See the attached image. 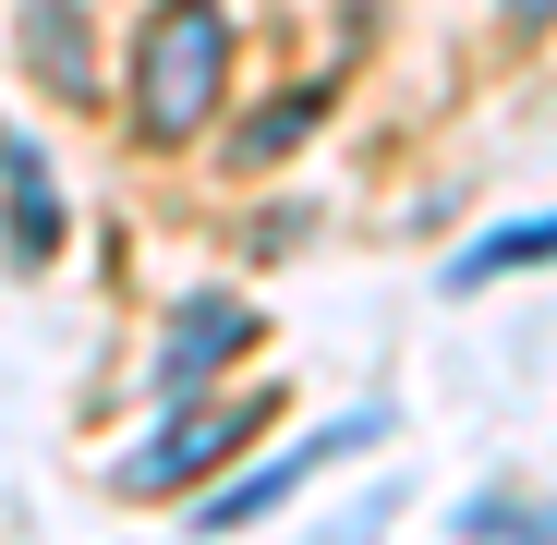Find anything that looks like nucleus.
Returning a JSON list of instances; mask_svg holds the SVG:
<instances>
[{
	"mask_svg": "<svg viewBox=\"0 0 557 545\" xmlns=\"http://www.w3.org/2000/svg\"><path fill=\"white\" fill-rule=\"evenodd\" d=\"M219 85H231V13H146L134 25V122L158 146L207 134Z\"/></svg>",
	"mask_w": 557,
	"mask_h": 545,
	"instance_id": "1",
	"label": "nucleus"
},
{
	"mask_svg": "<svg viewBox=\"0 0 557 545\" xmlns=\"http://www.w3.org/2000/svg\"><path fill=\"white\" fill-rule=\"evenodd\" d=\"M267 436V400L255 388H219L195 412H158L146 448H122V497H195V485H231V461Z\"/></svg>",
	"mask_w": 557,
	"mask_h": 545,
	"instance_id": "2",
	"label": "nucleus"
},
{
	"mask_svg": "<svg viewBox=\"0 0 557 545\" xmlns=\"http://www.w3.org/2000/svg\"><path fill=\"white\" fill-rule=\"evenodd\" d=\"M255 351V304H231V292H182L170 304V327H158V351H146V412H195V400H219V376Z\"/></svg>",
	"mask_w": 557,
	"mask_h": 545,
	"instance_id": "3",
	"label": "nucleus"
},
{
	"mask_svg": "<svg viewBox=\"0 0 557 545\" xmlns=\"http://www.w3.org/2000/svg\"><path fill=\"white\" fill-rule=\"evenodd\" d=\"M376 436H388V412H339V424H304V436H278L267 461H243L231 485H207V497H195V533H255L278 497H292V485H315L327 461H351V448H376Z\"/></svg>",
	"mask_w": 557,
	"mask_h": 545,
	"instance_id": "4",
	"label": "nucleus"
},
{
	"mask_svg": "<svg viewBox=\"0 0 557 545\" xmlns=\"http://www.w3.org/2000/svg\"><path fill=\"white\" fill-rule=\"evenodd\" d=\"M61 243H73V219H61V170L37 158L25 122H0V255H13V267H49Z\"/></svg>",
	"mask_w": 557,
	"mask_h": 545,
	"instance_id": "5",
	"label": "nucleus"
},
{
	"mask_svg": "<svg viewBox=\"0 0 557 545\" xmlns=\"http://www.w3.org/2000/svg\"><path fill=\"white\" fill-rule=\"evenodd\" d=\"M521 267H557V207L545 219H497L448 255V292H485V280H521Z\"/></svg>",
	"mask_w": 557,
	"mask_h": 545,
	"instance_id": "6",
	"label": "nucleus"
},
{
	"mask_svg": "<svg viewBox=\"0 0 557 545\" xmlns=\"http://www.w3.org/2000/svg\"><path fill=\"white\" fill-rule=\"evenodd\" d=\"M315 122H327V85H278V98H267V110L231 134V170H267V158H292Z\"/></svg>",
	"mask_w": 557,
	"mask_h": 545,
	"instance_id": "7",
	"label": "nucleus"
},
{
	"mask_svg": "<svg viewBox=\"0 0 557 545\" xmlns=\"http://www.w3.org/2000/svg\"><path fill=\"white\" fill-rule=\"evenodd\" d=\"M25 61L61 98H98V37H85V13H25Z\"/></svg>",
	"mask_w": 557,
	"mask_h": 545,
	"instance_id": "8",
	"label": "nucleus"
},
{
	"mask_svg": "<svg viewBox=\"0 0 557 545\" xmlns=\"http://www.w3.org/2000/svg\"><path fill=\"white\" fill-rule=\"evenodd\" d=\"M460 533H473V545H557V509H521V497L497 485V497L460 509Z\"/></svg>",
	"mask_w": 557,
	"mask_h": 545,
	"instance_id": "9",
	"label": "nucleus"
}]
</instances>
